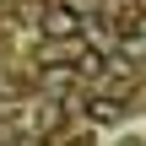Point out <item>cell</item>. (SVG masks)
Masks as SVG:
<instances>
[{
    "label": "cell",
    "mask_w": 146,
    "mask_h": 146,
    "mask_svg": "<svg viewBox=\"0 0 146 146\" xmlns=\"http://www.w3.org/2000/svg\"><path fill=\"white\" fill-rule=\"evenodd\" d=\"M38 33L49 43H76L87 33V16H76L70 5H49V11H38Z\"/></svg>",
    "instance_id": "1"
},
{
    "label": "cell",
    "mask_w": 146,
    "mask_h": 146,
    "mask_svg": "<svg viewBox=\"0 0 146 146\" xmlns=\"http://www.w3.org/2000/svg\"><path fill=\"white\" fill-rule=\"evenodd\" d=\"M38 87H43V92H54V98H65L70 87H81V70H76V60L43 65V70H38Z\"/></svg>",
    "instance_id": "2"
},
{
    "label": "cell",
    "mask_w": 146,
    "mask_h": 146,
    "mask_svg": "<svg viewBox=\"0 0 146 146\" xmlns=\"http://www.w3.org/2000/svg\"><path fill=\"white\" fill-rule=\"evenodd\" d=\"M65 125V108H60V98L49 92V98H38L33 108H27V130H38V135H54Z\"/></svg>",
    "instance_id": "3"
},
{
    "label": "cell",
    "mask_w": 146,
    "mask_h": 146,
    "mask_svg": "<svg viewBox=\"0 0 146 146\" xmlns=\"http://www.w3.org/2000/svg\"><path fill=\"white\" fill-rule=\"evenodd\" d=\"M76 70H81V81H103V76H108V65H103L98 49H81V54H76Z\"/></svg>",
    "instance_id": "4"
},
{
    "label": "cell",
    "mask_w": 146,
    "mask_h": 146,
    "mask_svg": "<svg viewBox=\"0 0 146 146\" xmlns=\"http://www.w3.org/2000/svg\"><path fill=\"white\" fill-rule=\"evenodd\" d=\"M87 114H92L98 125H114V119H119V108H114L108 98H92V103H87Z\"/></svg>",
    "instance_id": "5"
},
{
    "label": "cell",
    "mask_w": 146,
    "mask_h": 146,
    "mask_svg": "<svg viewBox=\"0 0 146 146\" xmlns=\"http://www.w3.org/2000/svg\"><path fill=\"white\" fill-rule=\"evenodd\" d=\"M60 5H70V11H76V16H87V22H92V16H103V0H60Z\"/></svg>",
    "instance_id": "6"
},
{
    "label": "cell",
    "mask_w": 146,
    "mask_h": 146,
    "mask_svg": "<svg viewBox=\"0 0 146 146\" xmlns=\"http://www.w3.org/2000/svg\"><path fill=\"white\" fill-rule=\"evenodd\" d=\"M135 22H146V0H135Z\"/></svg>",
    "instance_id": "7"
},
{
    "label": "cell",
    "mask_w": 146,
    "mask_h": 146,
    "mask_svg": "<svg viewBox=\"0 0 146 146\" xmlns=\"http://www.w3.org/2000/svg\"><path fill=\"white\" fill-rule=\"evenodd\" d=\"M70 146H92V135H76V141H70Z\"/></svg>",
    "instance_id": "8"
},
{
    "label": "cell",
    "mask_w": 146,
    "mask_h": 146,
    "mask_svg": "<svg viewBox=\"0 0 146 146\" xmlns=\"http://www.w3.org/2000/svg\"><path fill=\"white\" fill-rule=\"evenodd\" d=\"M125 146H141V141H125Z\"/></svg>",
    "instance_id": "9"
}]
</instances>
